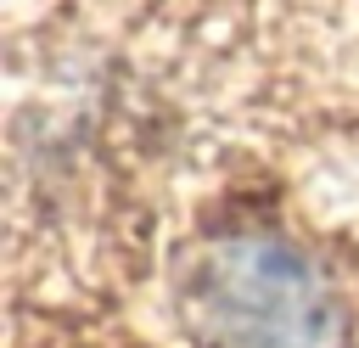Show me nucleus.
<instances>
[{"mask_svg":"<svg viewBox=\"0 0 359 348\" xmlns=\"http://www.w3.org/2000/svg\"><path fill=\"white\" fill-rule=\"evenodd\" d=\"M196 348H342V303L320 264L280 230L236 225L202 241L185 275Z\"/></svg>","mask_w":359,"mask_h":348,"instance_id":"1","label":"nucleus"}]
</instances>
